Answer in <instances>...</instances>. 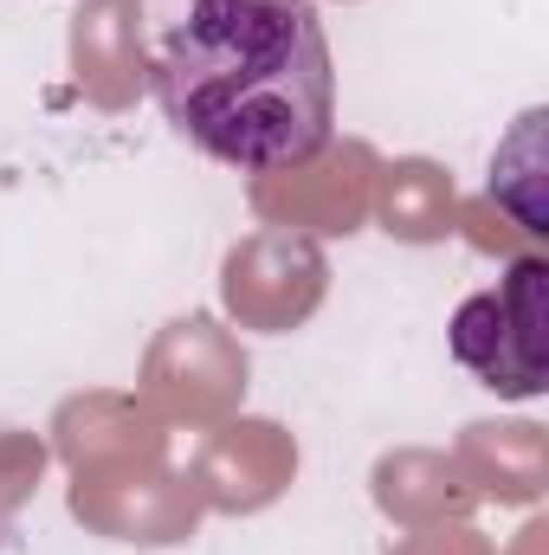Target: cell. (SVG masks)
Masks as SVG:
<instances>
[{"mask_svg": "<svg viewBox=\"0 0 549 555\" xmlns=\"http://www.w3.org/2000/svg\"><path fill=\"white\" fill-rule=\"evenodd\" d=\"M149 91L201 155L272 175L336 124V65L317 0H188L149 59Z\"/></svg>", "mask_w": 549, "mask_h": 555, "instance_id": "obj_1", "label": "cell"}, {"mask_svg": "<svg viewBox=\"0 0 549 555\" xmlns=\"http://www.w3.org/2000/svg\"><path fill=\"white\" fill-rule=\"evenodd\" d=\"M544 259H518L498 291H478L452 317V356L498 395H544Z\"/></svg>", "mask_w": 549, "mask_h": 555, "instance_id": "obj_2", "label": "cell"}]
</instances>
